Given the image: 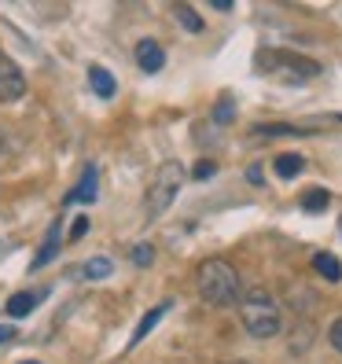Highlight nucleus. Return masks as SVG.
<instances>
[{
	"label": "nucleus",
	"instance_id": "obj_1",
	"mask_svg": "<svg viewBox=\"0 0 342 364\" xmlns=\"http://www.w3.org/2000/svg\"><path fill=\"white\" fill-rule=\"evenodd\" d=\"M199 294L210 306H240L243 302V287H240V272L221 258H210L199 265Z\"/></svg>",
	"mask_w": 342,
	"mask_h": 364
},
{
	"label": "nucleus",
	"instance_id": "obj_2",
	"mask_svg": "<svg viewBox=\"0 0 342 364\" xmlns=\"http://www.w3.org/2000/svg\"><path fill=\"white\" fill-rule=\"evenodd\" d=\"M240 316H243V328H247L250 338H272V335H280V306H276V298L269 291L243 294Z\"/></svg>",
	"mask_w": 342,
	"mask_h": 364
},
{
	"label": "nucleus",
	"instance_id": "obj_3",
	"mask_svg": "<svg viewBox=\"0 0 342 364\" xmlns=\"http://www.w3.org/2000/svg\"><path fill=\"white\" fill-rule=\"evenodd\" d=\"M184 184V166L181 162H162L159 166V173L151 181V188H147V199H144V210H147V218H162V213L169 210V203L177 199V191Z\"/></svg>",
	"mask_w": 342,
	"mask_h": 364
},
{
	"label": "nucleus",
	"instance_id": "obj_4",
	"mask_svg": "<svg viewBox=\"0 0 342 364\" xmlns=\"http://www.w3.org/2000/svg\"><path fill=\"white\" fill-rule=\"evenodd\" d=\"M26 92V77L15 67V59L0 52V103H15Z\"/></svg>",
	"mask_w": 342,
	"mask_h": 364
},
{
	"label": "nucleus",
	"instance_id": "obj_5",
	"mask_svg": "<svg viewBox=\"0 0 342 364\" xmlns=\"http://www.w3.org/2000/svg\"><path fill=\"white\" fill-rule=\"evenodd\" d=\"M162 63H166V52H162L159 41H140V45H137V67L144 74H159Z\"/></svg>",
	"mask_w": 342,
	"mask_h": 364
},
{
	"label": "nucleus",
	"instance_id": "obj_6",
	"mask_svg": "<svg viewBox=\"0 0 342 364\" xmlns=\"http://www.w3.org/2000/svg\"><path fill=\"white\" fill-rule=\"evenodd\" d=\"M41 294H45V291H18V294H11V298H8V316H26V313H33V309L41 306Z\"/></svg>",
	"mask_w": 342,
	"mask_h": 364
},
{
	"label": "nucleus",
	"instance_id": "obj_7",
	"mask_svg": "<svg viewBox=\"0 0 342 364\" xmlns=\"http://www.w3.org/2000/svg\"><path fill=\"white\" fill-rule=\"evenodd\" d=\"M313 269H316V276H324L328 284H338L342 280V265H338L335 254H328V250L313 254Z\"/></svg>",
	"mask_w": 342,
	"mask_h": 364
},
{
	"label": "nucleus",
	"instance_id": "obj_8",
	"mask_svg": "<svg viewBox=\"0 0 342 364\" xmlns=\"http://www.w3.org/2000/svg\"><path fill=\"white\" fill-rule=\"evenodd\" d=\"M89 85H92V92H96L100 100H111V96L118 92V81L107 74L103 67H89Z\"/></svg>",
	"mask_w": 342,
	"mask_h": 364
},
{
	"label": "nucleus",
	"instance_id": "obj_9",
	"mask_svg": "<svg viewBox=\"0 0 342 364\" xmlns=\"http://www.w3.org/2000/svg\"><path fill=\"white\" fill-rule=\"evenodd\" d=\"M169 313V302H162V306H155V309H147L144 313V320H140V328L133 331V338H129V346H137V342H144L147 335H151L155 331V324H159V320Z\"/></svg>",
	"mask_w": 342,
	"mask_h": 364
},
{
	"label": "nucleus",
	"instance_id": "obj_10",
	"mask_svg": "<svg viewBox=\"0 0 342 364\" xmlns=\"http://www.w3.org/2000/svg\"><path fill=\"white\" fill-rule=\"evenodd\" d=\"M59 240H63V232H59V221H52V228H48V235H45V243H41L37 258H33V269L48 265V262L55 258V250H59Z\"/></svg>",
	"mask_w": 342,
	"mask_h": 364
},
{
	"label": "nucleus",
	"instance_id": "obj_11",
	"mask_svg": "<svg viewBox=\"0 0 342 364\" xmlns=\"http://www.w3.org/2000/svg\"><path fill=\"white\" fill-rule=\"evenodd\" d=\"M92 199H96V166H89L81 173V184L67 196V203H92Z\"/></svg>",
	"mask_w": 342,
	"mask_h": 364
},
{
	"label": "nucleus",
	"instance_id": "obj_12",
	"mask_svg": "<svg viewBox=\"0 0 342 364\" xmlns=\"http://www.w3.org/2000/svg\"><path fill=\"white\" fill-rule=\"evenodd\" d=\"M302 155H280V159H276L272 162V169H276V177H280V181H291V177H298V173H302Z\"/></svg>",
	"mask_w": 342,
	"mask_h": 364
},
{
	"label": "nucleus",
	"instance_id": "obj_13",
	"mask_svg": "<svg viewBox=\"0 0 342 364\" xmlns=\"http://www.w3.org/2000/svg\"><path fill=\"white\" fill-rule=\"evenodd\" d=\"M111 269H114L111 258H92V262L81 265V276H89V280H107V276H111Z\"/></svg>",
	"mask_w": 342,
	"mask_h": 364
},
{
	"label": "nucleus",
	"instance_id": "obj_14",
	"mask_svg": "<svg viewBox=\"0 0 342 364\" xmlns=\"http://www.w3.org/2000/svg\"><path fill=\"white\" fill-rule=\"evenodd\" d=\"M173 15H177V23H181L188 33H203V18H199L196 11H191L188 4H177V11H173Z\"/></svg>",
	"mask_w": 342,
	"mask_h": 364
},
{
	"label": "nucleus",
	"instance_id": "obj_15",
	"mask_svg": "<svg viewBox=\"0 0 342 364\" xmlns=\"http://www.w3.org/2000/svg\"><path fill=\"white\" fill-rule=\"evenodd\" d=\"M328 203H331V196H328L324 188H313V191H306V196H302V210H309V213H320Z\"/></svg>",
	"mask_w": 342,
	"mask_h": 364
},
{
	"label": "nucleus",
	"instance_id": "obj_16",
	"mask_svg": "<svg viewBox=\"0 0 342 364\" xmlns=\"http://www.w3.org/2000/svg\"><path fill=\"white\" fill-rule=\"evenodd\" d=\"M232 111H236V103H232V96H221V103L213 107V122H218V125H225V122L232 118Z\"/></svg>",
	"mask_w": 342,
	"mask_h": 364
},
{
	"label": "nucleus",
	"instance_id": "obj_17",
	"mask_svg": "<svg viewBox=\"0 0 342 364\" xmlns=\"http://www.w3.org/2000/svg\"><path fill=\"white\" fill-rule=\"evenodd\" d=\"M213 173H218V162H213V159H199L196 169H191V177H196V181H206V177H213Z\"/></svg>",
	"mask_w": 342,
	"mask_h": 364
},
{
	"label": "nucleus",
	"instance_id": "obj_18",
	"mask_svg": "<svg viewBox=\"0 0 342 364\" xmlns=\"http://www.w3.org/2000/svg\"><path fill=\"white\" fill-rule=\"evenodd\" d=\"M151 258H155V250L147 247V243H140V247L133 250V262H137V265H151Z\"/></svg>",
	"mask_w": 342,
	"mask_h": 364
},
{
	"label": "nucleus",
	"instance_id": "obj_19",
	"mask_svg": "<svg viewBox=\"0 0 342 364\" xmlns=\"http://www.w3.org/2000/svg\"><path fill=\"white\" fill-rule=\"evenodd\" d=\"M85 232H89V213H81V218L70 225V240H81Z\"/></svg>",
	"mask_w": 342,
	"mask_h": 364
},
{
	"label": "nucleus",
	"instance_id": "obj_20",
	"mask_svg": "<svg viewBox=\"0 0 342 364\" xmlns=\"http://www.w3.org/2000/svg\"><path fill=\"white\" fill-rule=\"evenodd\" d=\"M328 342H331V346L342 353V320H335V324L328 328Z\"/></svg>",
	"mask_w": 342,
	"mask_h": 364
},
{
	"label": "nucleus",
	"instance_id": "obj_21",
	"mask_svg": "<svg viewBox=\"0 0 342 364\" xmlns=\"http://www.w3.org/2000/svg\"><path fill=\"white\" fill-rule=\"evenodd\" d=\"M15 338V328L11 324H0V346H4V342H11Z\"/></svg>",
	"mask_w": 342,
	"mask_h": 364
},
{
	"label": "nucleus",
	"instance_id": "obj_22",
	"mask_svg": "<svg viewBox=\"0 0 342 364\" xmlns=\"http://www.w3.org/2000/svg\"><path fill=\"white\" fill-rule=\"evenodd\" d=\"M228 364H247V360H228Z\"/></svg>",
	"mask_w": 342,
	"mask_h": 364
},
{
	"label": "nucleus",
	"instance_id": "obj_23",
	"mask_svg": "<svg viewBox=\"0 0 342 364\" xmlns=\"http://www.w3.org/2000/svg\"><path fill=\"white\" fill-rule=\"evenodd\" d=\"M23 364H37V360H23Z\"/></svg>",
	"mask_w": 342,
	"mask_h": 364
},
{
	"label": "nucleus",
	"instance_id": "obj_24",
	"mask_svg": "<svg viewBox=\"0 0 342 364\" xmlns=\"http://www.w3.org/2000/svg\"><path fill=\"white\" fill-rule=\"evenodd\" d=\"M338 228H342V221H338Z\"/></svg>",
	"mask_w": 342,
	"mask_h": 364
}]
</instances>
